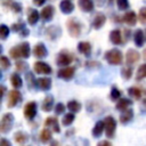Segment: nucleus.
Segmentation results:
<instances>
[{
    "mask_svg": "<svg viewBox=\"0 0 146 146\" xmlns=\"http://www.w3.org/2000/svg\"><path fill=\"white\" fill-rule=\"evenodd\" d=\"M27 21H29V23L31 25H34L39 21V13L36 10H31V13H30V15L27 17Z\"/></svg>",
    "mask_w": 146,
    "mask_h": 146,
    "instance_id": "30",
    "label": "nucleus"
},
{
    "mask_svg": "<svg viewBox=\"0 0 146 146\" xmlns=\"http://www.w3.org/2000/svg\"><path fill=\"white\" fill-rule=\"evenodd\" d=\"M67 108H68L72 113H76V112L80 111L81 105H80V103H78L76 100H71V102H68V104H67Z\"/></svg>",
    "mask_w": 146,
    "mask_h": 146,
    "instance_id": "29",
    "label": "nucleus"
},
{
    "mask_svg": "<svg viewBox=\"0 0 146 146\" xmlns=\"http://www.w3.org/2000/svg\"><path fill=\"white\" fill-rule=\"evenodd\" d=\"M50 146H59V144H58V141H56V140H55V141H52V143H51V145H50Z\"/></svg>",
    "mask_w": 146,
    "mask_h": 146,
    "instance_id": "47",
    "label": "nucleus"
},
{
    "mask_svg": "<svg viewBox=\"0 0 146 146\" xmlns=\"http://www.w3.org/2000/svg\"><path fill=\"white\" fill-rule=\"evenodd\" d=\"M0 66H1L2 70L9 68V67H10V62H9V59H8L7 57H5V56H1V58H0Z\"/></svg>",
    "mask_w": 146,
    "mask_h": 146,
    "instance_id": "37",
    "label": "nucleus"
},
{
    "mask_svg": "<svg viewBox=\"0 0 146 146\" xmlns=\"http://www.w3.org/2000/svg\"><path fill=\"white\" fill-rule=\"evenodd\" d=\"M110 1H111V2H112V1H113V0H110Z\"/></svg>",
    "mask_w": 146,
    "mask_h": 146,
    "instance_id": "50",
    "label": "nucleus"
},
{
    "mask_svg": "<svg viewBox=\"0 0 146 146\" xmlns=\"http://www.w3.org/2000/svg\"><path fill=\"white\" fill-rule=\"evenodd\" d=\"M139 19L141 23H146V7H143L140 10H139Z\"/></svg>",
    "mask_w": 146,
    "mask_h": 146,
    "instance_id": "42",
    "label": "nucleus"
},
{
    "mask_svg": "<svg viewBox=\"0 0 146 146\" xmlns=\"http://www.w3.org/2000/svg\"><path fill=\"white\" fill-rule=\"evenodd\" d=\"M79 7L83 11H91L94 9V1L92 0H79Z\"/></svg>",
    "mask_w": 146,
    "mask_h": 146,
    "instance_id": "18",
    "label": "nucleus"
},
{
    "mask_svg": "<svg viewBox=\"0 0 146 146\" xmlns=\"http://www.w3.org/2000/svg\"><path fill=\"white\" fill-rule=\"evenodd\" d=\"M145 40H146V31H145Z\"/></svg>",
    "mask_w": 146,
    "mask_h": 146,
    "instance_id": "49",
    "label": "nucleus"
},
{
    "mask_svg": "<svg viewBox=\"0 0 146 146\" xmlns=\"http://www.w3.org/2000/svg\"><path fill=\"white\" fill-rule=\"evenodd\" d=\"M13 122H14V115L11 113L3 114L2 119H1V122H0V131L2 133L8 132L13 127Z\"/></svg>",
    "mask_w": 146,
    "mask_h": 146,
    "instance_id": "3",
    "label": "nucleus"
},
{
    "mask_svg": "<svg viewBox=\"0 0 146 146\" xmlns=\"http://www.w3.org/2000/svg\"><path fill=\"white\" fill-rule=\"evenodd\" d=\"M97 146H112V144L110 141H107V140H102L100 143L97 144Z\"/></svg>",
    "mask_w": 146,
    "mask_h": 146,
    "instance_id": "45",
    "label": "nucleus"
},
{
    "mask_svg": "<svg viewBox=\"0 0 146 146\" xmlns=\"http://www.w3.org/2000/svg\"><path fill=\"white\" fill-rule=\"evenodd\" d=\"M33 68L36 74H50L51 73V67L43 62H35L33 65Z\"/></svg>",
    "mask_w": 146,
    "mask_h": 146,
    "instance_id": "6",
    "label": "nucleus"
},
{
    "mask_svg": "<svg viewBox=\"0 0 146 146\" xmlns=\"http://www.w3.org/2000/svg\"><path fill=\"white\" fill-rule=\"evenodd\" d=\"M116 6L120 10H125L129 7V1L128 0H116Z\"/></svg>",
    "mask_w": 146,
    "mask_h": 146,
    "instance_id": "38",
    "label": "nucleus"
},
{
    "mask_svg": "<svg viewBox=\"0 0 146 146\" xmlns=\"http://www.w3.org/2000/svg\"><path fill=\"white\" fill-rule=\"evenodd\" d=\"M73 60V56L66 51H62L57 57V64L59 66H67Z\"/></svg>",
    "mask_w": 146,
    "mask_h": 146,
    "instance_id": "8",
    "label": "nucleus"
},
{
    "mask_svg": "<svg viewBox=\"0 0 146 146\" xmlns=\"http://www.w3.org/2000/svg\"><path fill=\"white\" fill-rule=\"evenodd\" d=\"M105 58H106V60H107L110 64H112V65H119V64H121L122 60H123V55H122V52H121L120 50H117V49H111V50L106 51Z\"/></svg>",
    "mask_w": 146,
    "mask_h": 146,
    "instance_id": "2",
    "label": "nucleus"
},
{
    "mask_svg": "<svg viewBox=\"0 0 146 146\" xmlns=\"http://www.w3.org/2000/svg\"><path fill=\"white\" fill-rule=\"evenodd\" d=\"M0 146H11V145H10V143H9L7 139L2 138V139L0 140Z\"/></svg>",
    "mask_w": 146,
    "mask_h": 146,
    "instance_id": "44",
    "label": "nucleus"
},
{
    "mask_svg": "<svg viewBox=\"0 0 146 146\" xmlns=\"http://www.w3.org/2000/svg\"><path fill=\"white\" fill-rule=\"evenodd\" d=\"M146 78V64H143L139 66L138 71H137V75H136V79L137 80H141V79H145Z\"/></svg>",
    "mask_w": 146,
    "mask_h": 146,
    "instance_id": "34",
    "label": "nucleus"
},
{
    "mask_svg": "<svg viewBox=\"0 0 146 146\" xmlns=\"http://www.w3.org/2000/svg\"><path fill=\"white\" fill-rule=\"evenodd\" d=\"M104 124H105V133H106V136L108 138H113L114 133H115V128H116L115 120L112 116H107V117H105Z\"/></svg>",
    "mask_w": 146,
    "mask_h": 146,
    "instance_id": "5",
    "label": "nucleus"
},
{
    "mask_svg": "<svg viewBox=\"0 0 146 146\" xmlns=\"http://www.w3.org/2000/svg\"><path fill=\"white\" fill-rule=\"evenodd\" d=\"M40 139H41V141L42 143H47V141H49L50 139H51V132H50V130L49 129H43L42 131H41V135H40Z\"/></svg>",
    "mask_w": 146,
    "mask_h": 146,
    "instance_id": "31",
    "label": "nucleus"
},
{
    "mask_svg": "<svg viewBox=\"0 0 146 146\" xmlns=\"http://www.w3.org/2000/svg\"><path fill=\"white\" fill-rule=\"evenodd\" d=\"M140 58V55L138 51H136L135 49H129L127 51V55H125V60H127V64H135L139 60Z\"/></svg>",
    "mask_w": 146,
    "mask_h": 146,
    "instance_id": "10",
    "label": "nucleus"
},
{
    "mask_svg": "<svg viewBox=\"0 0 146 146\" xmlns=\"http://www.w3.org/2000/svg\"><path fill=\"white\" fill-rule=\"evenodd\" d=\"M49 127H51L55 132H59L60 131L59 125H58V121H57L56 117H51V116L47 117V120L44 122V128H49Z\"/></svg>",
    "mask_w": 146,
    "mask_h": 146,
    "instance_id": "13",
    "label": "nucleus"
},
{
    "mask_svg": "<svg viewBox=\"0 0 146 146\" xmlns=\"http://www.w3.org/2000/svg\"><path fill=\"white\" fill-rule=\"evenodd\" d=\"M105 21H106L105 15H103V14H98V15H96V17H95V19H94V22H92V26H94L95 29L98 30V29H100V27L104 25Z\"/></svg>",
    "mask_w": 146,
    "mask_h": 146,
    "instance_id": "23",
    "label": "nucleus"
},
{
    "mask_svg": "<svg viewBox=\"0 0 146 146\" xmlns=\"http://www.w3.org/2000/svg\"><path fill=\"white\" fill-rule=\"evenodd\" d=\"M128 91H129V95H130L131 97H133L135 99H139V98L141 97V91H140V89L137 88V87H131Z\"/></svg>",
    "mask_w": 146,
    "mask_h": 146,
    "instance_id": "32",
    "label": "nucleus"
},
{
    "mask_svg": "<svg viewBox=\"0 0 146 146\" xmlns=\"http://www.w3.org/2000/svg\"><path fill=\"white\" fill-rule=\"evenodd\" d=\"M22 99V95L18 90H11L9 92V96H8V106L9 107H14L18 102H21Z\"/></svg>",
    "mask_w": 146,
    "mask_h": 146,
    "instance_id": "9",
    "label": "nucleus"
},
{
    "mask_svg": "<svg viewBox=\"0 0 146 146\" xmlns=\"http://www.w3.org/2000/svg\"><path fill=\"white\" fill-rule=\"evenodd\" d=\"M121 74H122V76H123L125 80H128V79H130L131 75H132V68H131L130 66H125V67L122 68Z\"/></svg>",
    "mask_w": 146,
    "mask_h": 146,
    "instance_id": "36",
    "label": "nucleus"
},
{
    "mask_svg": "<svg viewBox=\"0 0 146 146\" xmlns=\"http://www.w3.org/2000/svg\"><path fill=\"white\" fill-rule=\"evenodd\" d=\"M10 81H11L13 87H15V88H21L22 87V78L17 73H14L10 76Z\"/></svg>",
    "mask_w": 146,
    "mask_h": 146,
    "instance_id": "28",
    "label": "nucleus"
},
{
    "mask_svg": "<svg viewBox=\"0 0 146 146\" xmlns=\"http://www.w3.org/2000/svg\"><path fill=\"white\" fill-rule=\"evenodd\" d=\"M54 16V8L52 6H46L41 10V18L43 21H50Z\"/></svg>",
    "mask_w": 146,
    "mask_h": 146,
    "instance_id": "16",
    "label": "nucleus"
},
{
    "mask_svg": "<svg viewBox=\"0 0 146 146\" xmlns=\"http://www.w3.org/2000/svg\"><path fill=\"white\" fill-rule=\"evenodd\" d=\"M120 96H121L120 90H119V89H116L115 87H113V88H112V91H111V98H112V99H114V100H116V99H119V98H120Z\"/></svg>",
    "mask_w": 146,
    "mask_h": 146,
    "instance_id": "40",
    "label": "nucleus"
},
{
    "mask_svg": "<svg viewBox=\"0 0 146 146\" xmlns=\"http://www.w3.org/2000/svg\"><path fill=\"white\" fill-rule=\"evenodd\" d=\"M133 39H135L136 46H137V47H141V46L144 44V41H145V33H144L141 30L138 29V30L135 32Z\"/></svg>",
    "mask_w": 146,
    "mask_h": 146,
    "instance_id": "20",
    "label": "nucleus"
},
{
    "mask_svg": "<svg viewBox=\"0 0 146 146\" xmlns=\"http://www.w3.org/2000/svg\"><path fill=\"white\" fill-rule=\"evenodd\" d=\"M104 130H105L104 121H98V122L95 124L94 129H92V135H94L95 137H99V136L103 133Z\"/></svg>",
    "mask_w": 146,
    "mask_h": 146,
    "instance_id": "25",
    "label": "nucleus"
},
{
    "mask_svg": "<svg viewBox=\"0 0 146 146\" xmlns=\"http://www.w3.org/2000/svg\"><path fill=\"white\" fill-rule=\"evenodd\" d=\"M123 21H124V23H127L128 25L132 26V25L136 24L137 16H136V14H135L133 11H128V13L124 14V16H123Z\"/></svg>",
    "mask_w": 146,
    "mask_h": 146,
    "instance_id": "19",
    "label": "nucleus"
},
{
    "mask_svg": "<svg viewBox=\"0 0 146 146\" xmlns=\"http://www.w3.org/2000/svg\"><path fill=\"white\" fill-rule=\"evenodd\" d=\"M8 34H9V29L6 26V25H1L0 26V38L2 39V40H5L7 36H8Z\"/></svg>",
    "mask_w": 146,
    "mask_h": 146,
    "instance_id": "39",
    "label": "nucleus"
},
{
    "mask_svg": "<svg viewBox=\"0 0 146 146\" xmlns=\"http://www.w3.org/2000/svg\"><path fill=\"white\" fill-rule=\"evenodd\" d=\"M26 68H27L26 63H24V62H17L16 63V70L18 72H24Z\"/></svg>",
    "mask_w": 146,
    "mask_h": 146,
    "instance_id": "41",
    "label": "nucleus"
},
{
    "mask_svg": "<svg viewBox=\"0 0 146 146\" xmlns=\"http://www.w3.org/2000/svg\"><path fill=\"white\" fill-rule=\"evenodd\" d=\"M52 104H54V98H52V96H47V97L43 99V102H42V110H43L44 112L51 111Z\"/></svg>",
    "mask_w": 146,
    "mask_h": 146,
    "instance_id": "26",
    "label": "nucleus"
},
{
    "mask_svg": "<svg viewBox=\"0 0 146 146\" xmlns=\"http://www.w3.org/2000/svg\"><path fill=\"white\" fill-rule=\"evenodd\" d=\"M9 54L15 59H18L21 57L27 58L30 56V44L27 42H23L19 46H16V47L11 48L10 51H9Z\"/></svg>",
    "mask_w": 146,
    "mask_h": 146,
    "instance_id": "1",
    "label": "nucleus"
},
{
    "mask_svg": "<svg viewBox=\"0 0 146 146\" xmlns=\"http://www.w3.org/2000/svg\"><path fill=\"white\" fill-rule=\"evenodd\" d=\"M74 119H75L74 113H67V114L64 115V117H63V120H62V123H63L64 125H70V124L74 121Z\"/></svg>",
    "mask_w": 146,
    "mask_h": 146,
    "instance_id": "33",
    "label": "nucleus"
},
{
    "mask_svg": "<svg viewBox=\"0 0 146 146\" xmlns=\"http://www.w3.org/2000/svg\"><path fill=\"white\" fill-rule=\"evenodd\" d=\"M132 105V102L130 100V99H127V98H121V99H119V102H117V104H116V108L119 110V111H125V110H128V107L129 106H131Z\"/></svg>",
    "mask_w": 146,
    "mask_h": 146,
    "instance_id": "22",
    "label": "nucleus"
},
{
    "mask_svg": "<svg viewBox=\"0 0 146 146\" xmlns=\"http://www.w3.org/2000/svg\"><path fill=\"white\" fill-rule=\"evenodd\" d=\"M33 3L36 6H42L44 3V0H33Z\"/></svg>",
    "mask_w": 146,
    "mask_h": 146,
    "instance_id": "46",
    "label": "nucleus"
},
{
    "mask_svg": "<svg viewBox=\"0 0 146 146\" xmlns=\"http://www.w3.org/2000/svg\"><path fill=\"white\" fill-rule=\"evenodd\" d=\"M35 86H38L42 90H48L51 87V80L49 78H40L35 80Z\"/></svg>",
    "mask_w": 146,
    "mask_h": 146,
    "instance_id": "12",
    "label": "nucleus"
},
{
    "mask_svg": "<svg viewBox=\"0 0 146 146\" xmlns=\"http://www.w3.org/2000/svg\"><path fill=\"white\" fill-rule=\"evenodd\" d=\"M36 114V104L34 102H30L24 106V116L29 120H32Z\"/></svg>",
    "mask_w": 146,
    "mask_h": 146,
    "instance_id": "7",
    "label": "nucleus"
},
{
    "mask_svg": "<svg viewBox=\"0 0 146 146\" xmlns=\"http://www.w3.org/2000/svg\"><path fill=\"white\" fill-rule=\"evenodd\" d=\"M33 54H34V56L38 57V58H42V57L47 56V49H46V47L43 46V43H38V44H35V47H34V49H33Z\"/></svg>",
    "mask_w": 146,
    "mask_h": 146,
    "instance_id": "15",
    "label": "nucleus"
},
{
    "mask_svg": "<svg viewBox=\"0 0 146 146\" xmlns=\"http://www.w3.org/2000/svg\"><path fill=\"white\" fill-rule=\"evenodd\" d=\"M74 72H75L74 67H64V68L58 71V76L62 78V79L68 80V79H71L74 75Z\"/></svg>",
    "mask_w": 146,
    "mask_h": 146,
    "instance_id": "11",
    "label": "nucleus"
},
{
    "mask_svg": "<svg viewBox=\"0 0 146 146\" xmlns=\"http://www.w3.org/2000/svg\"><path fill=\"white\" fill-rule=\"evenodd\" d=\"M78 50L81 54H83L84 56H89L90 52H91V44L87 41H82L78 44Z\"/></svg>",
    "mask_w": 146,
    "mask_h": 146,
    "instance_id": "17",
    "label": "nucleus"
},
{
    "mask_svg": "<svg viewBox=\"0 0 146 146\" xmlns=\"http://www.w3.org/2000/svg\"><path fill=\"white\" fill-rule=\"evenodd\" d=\"M132 116H133V112H132V110L128 108V110L123 111L122 114L120 115V122H121V123H128V122L132 119Z\"/></svg>",
    "mask_w": 146,
    "mask_h": 146,
    "instance_id": "24",
    "label": "nucleus"
},
{
    "mask_svg": "<svg viewBox=\"0 0 146 146\" xmlns=\"http://www.w3.org/2000/svg\"><path fill=\"white\" fill-rule=\"evenodd\" d=\"M64 110H65V105L62 104V103H58V104L55 106V112H56V114H62V113L64 112Z\"/></svg>",
    "mask_w": 146,
    "mask_h": 146,
    "instance_id": "43",
    "label": "nucleus"
},
{
    "mask_svg": "<svg viewBox=\"0 0 146 146\" xmlns=\"http://www.w3.org/2000/svg\"><path fill=\"white\" fill-rule=\"evenodd\" d=\"M66 25H67V30H68V33H70L71 36L78 38L80 35V33H81V25H80V23L76 19L70 18L67 21Z\"/></svg>",
    "mask_w": 146,
    "mask_h": 146,
    "instance_id": "4",
    "label": "nucleus"
},
{
    "mask_svg": "<svg viewBox=\"0 0 146 146\" xmlns=\"http://www.w3.org/2000/svg\"><path fill=\"white\" fill-rule=\"evenodd\" d=\"M3 6L5 7H9L10 9H13L15 13H19L21 10H22V7H21V5L19 3H17V2H15L14 0H7V1H5L3 2Z\"/></svg>",
    "mask_w": 146,
    "mask_h": 146,
    "instance_id": "27",
    "label": "nucleus"
},
{
    "mask_svg": "<svg viewBox=\"0 0 146 146\" xmlns=\"http://www.w3.org/2000/svg\"><path fill=\"white\" fill-rule=\"evenodd\" d=\"M110 39H111L112 43H114V44L122 43V36H121V32L119 30H113L110 34Z\"/></svg>",
    "mask_w": 146,
    "mask_h": 146,
    "instance_id": "21",
    "label": "nucleus"
},
{
    "mask_svg": "<svg viewBox=\"0 0 146 146\" xmlns=\"http://www.w3.org/2000/svg\"><path fill=\"white\" fill-rule=\"evenodd\" d=\"M144 58H145V59H146V49H145V50H144Z\"/></svg>",
    "mask_w": 146,
    "mask_h": 146,
    "instance_id": "48",
    "label": "nucleus"
},
{
    "mask_svg": "<svg viewBox=\"0 0 146 146\" xmlns=\"http://www.w3.org/2000/svg\"><path fill=\"white\" fill-rule=\"evenodd\" d=\"M15 140H16V143H18V144H24V143L27 140V136H26L24 132L18 131V132L15 133Z\"/></svg>",
    "mask_w": 146,
    "mask_h": 146,
    "instance_id": "35",
    "label": "nucleus"
},
{
    "mask_svg": "<svg viewBox=\"0 0 146 146\" xmlns=\"http://www.w3.org/2000/svg\"><path fill=\"white\" fill-rule=\"evenodd\" d=\"M59 8H60V10L64 14H70V13L73 11L74 5L71 2V0H62L60 1V5H59Z\"/></svg>",
    "mask_w": 146,
    "mask_h": 146,
    "instance_id": "14",
    "label": "nucleus"
}]
</instances>
